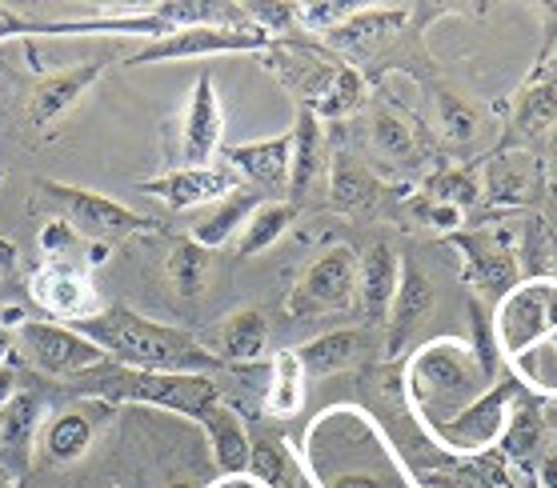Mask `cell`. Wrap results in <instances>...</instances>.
<instances>
[{
  "label": "cell",
  "instance_id": "obj_1",
  "mask_svg": "<svg viewBox=\"0 0 557 488\" xmlns=\"http://www.w3.org/2000/svg\"><path fill=\"white\" fill-rule=\"evenodd\" d=\"M109 361L140 368V373H197L209 376L221 368V356L205 352L201 345L177 328L152 325L145 316L113 309V313H97L92 321L76 325Z\"/></svg>",
  "mask_w": 557,
  "mask_h": 488
},
{
  "label": "cell",
  "instance_id": "obj_2",
  "mask_svg": "<svg viewBox=\"0 0 557 488\" xmlns=\"http://www.w3.org/2000/svg\"><path fill=\"white\" fill-rule=\"evenodd\" d=\"M494 385L478 364V352L466 340L437 337L421 345L406 364V392L418 409L421 425L433 428L473 404L485 388Z\"/></svg>",
  "mask_w": 557,
  "mask_h": 488
},
{
  "label": "cell",
  "instance_id": "obj_3",
  "mask_svg": "<svg viewBox=\"0 0 557 488\" xmlns=\"http://www.w3.org/2000/svg\"><path fill=\"white\" fill-rule=\"evenodd\" d=\"M73 380H85V392L92 397H109V401H137V404H157L169 413L193 416L201 421L205 409L221 401V392L209 376L197 373H140V368H125L116 361L97 364L92 373H81Z\"/></svg>",
  "mask_w": 557,
  "mask_h": 488
},
{
  "label": "cell",
  "instance_id": "obj_4",
  "mask_svg": "<svg viewBox=\"0 0 557 488\" xmlns=\"http://www.w3.org/2000/svg\"><path fill=\"white\" fill-rule=\"evenodd\" d=\"M494 345L497 356H506L513 368L525 373V361L542 340H554L557 333V280L554 276H521L497 301L494 316Z\"/></svg>",
  "mask_w": 557,
  "mask_h": 488
},
{
  "label": "cell",
  "instance_id": "obj_5",
  "mask_svg": "<svg viewBox=\"0 0 557 488\" xmlns=\"http://www.w3.org/2000/svg\"><path fill=\"white\" fill-rule=\"evenodd\" d=\"M525 397V385H521L518 376H506V380H497L490 385L478 397L473 404H466L457 416L442 421V425L425 428L433 437V445H445V449L454 452V456H469V452H485L494 449L502 433H506V421H509V409Z\"/></svg>",
  "mask_w": 557,
  "mask_h": 488
},
{
  "label": "cell",
  "instance_id": "obj_6",
  "mask_svg": "<svg viewBox=\"0 0 557 488\" xmlns=\"http://www.w3.org/2000/svg\"><path fill=\"white\" fill-rule=\"evenodd\" d=\"M40 192L49 197L57 209H61V221L73 233L89 240H121V237H137V233H152L149 216L128 213L125 204H116L113 197H101V192H89V188L61 185V180H40Z\"/></svg>",
  "mask_w": 557,
  "mask_h": 488
},
{
  "label": "cell",
  "instance_id": "obj_7",
  "mask_svg": "<svg viewBox=\"0 0 557 488\" xmlns=\"http://www.w3.org/2000/svg\"><path fill=\"white\" fill-rule=\"evenodd\" d=\"M357 304V252L333 245L301 273L297 288L289 292V313L301 321L330 313H349Z\"/></svg>",
  "mask_w": 557,
  "mask_h": 488
},
{
  "label": "cell",
  "instance_id": "obj_8",
  "mask_svg": "<svg viewBox=\"0 0 557 488\" xmlns=\"http://www.w3.org/2000/svg\"><path fill=\"white\" fill-rule=\"evenodd\" d=\"M269 45L273 40L257 25H193L161 40H149L128 64L193 61V57H216V52H265Z\"/></svg>",
  "mask_w": 557,
  "mask_h": 488
},
{
  "label": "cell",
  "instance_id": "obj_9",
  "mask_svg": "<svg viewBox=\"0 0 557 488\" xmlns=\"http://www.w3.org/2000/svg\"><path fill=\"white\" fill-rule=\"evenodd\" d=\"M21 345H25L28 361L49 376H81L92 373L104 356L81 328L73 325H45V321H25L21 325Z\"/></svg>",
  "mask_w": 557,
  "mask_h": 488
},
{
  "label": "cell",
  "instance_id": "obj_10",
  "mask_svg": "<svg viewBox=\"0 0 557 488\" xmlns=\"http://www.w3.org/2000/svg\"><path fill=\"white\" fill-rule=\"evenodd\" d=\"M33 301L52 316H64L69 325H85L101 313V292L92 288L89 273L73 261H40V268L28 280Z\"/></svg>",
  "mask_w": 557,
  "mask_h": 488
},
{
  "label": "cell",
  "instance_id": "obj_11",
  "mask_svg": "<svg viewBox=\"0 0 557 488\" xmlns=\"http://www.w3.org/2000/svg\"><path fill=\"white\" fill-rule=\"evenodd\" d=\"M437 304V288H433L430 273L413 261H401V280H397V297L385 316V352L401 356V352L421 337L425 321L433 316Z\"/></svg>",
  "mask_w": 557,
  "mask_h": 488
},
{
  "label": "cell",
  "instance_id": "obj_12",
  "mask_svg": "<svg viewBox=\"0 0 557 488\" xmlns=\"http://www.w3.org/2000/svg\"><path fill=\"white\" fill-rule=\"evenodd\" d=\"M221 137H225V116H221L213 76L201 73V80L193 85L185 121H181V161H185V168H213Z\"/></svg>",
  "mask_w": 557,
  "mask_h": 488
},
{
  "label": "cell",
  "instance_id": "obj_13",
  "mask_svg": "<svg viewBox=\"0 0 557 488\" xmlns=\"http://www.w3.org/2000/svg\"><path fill=\"white\" fill-rule=\"evenodd\" d=\"M457 249L466 256V280L485 297H506L509 288L521 280V264L518 252L509 249L502 237H490V233H457Z\"/></svg>",
  "mask_w": 557,
  "mask_h": 488
},
{
  "label": "cell",
  "instance_id": "obj_14",
  "mask_svg": "<svg viewBox=\"0 0 557 488\" xmlns=\"http://www.w3.org/2000/svg\"><path fill=\"white\" fill-rule=\"evenodd\" d=\"M397 280H401V256L389 245H369L357 256V309L366 316V328L385 325L397 297Z\"/></svg>",
  "mask_w": 557,
  "mask_h": 488
},
{
  "label": "cell",
  "instance_id": "obj_15",
  "mask_svg": "<svg viewBox=\"0 0 557 488\" xmlns=\"http://www.w3.org/2000/svg\"><path fill=\"white\" fill-rule=\"evenodd\" d=\"M101 73H104V61H89V64H76V68H64V73L49 76V80H40L33 88V97H28V125L37 128V133L57 128V121L89 92L92 80H101Z\"/></svg>",
  "mask_w": 557,
  "mask_h": 488
},
{
  "label": "cell",
  "instance_id": "obj_16",
  "mask_svg": "<svg viewBox=\"0 0 557 488\" xmlns=\"http://www.w3.org/2000/svg\"><path fill=\"white\" fill-rule=\"evenodd\" d=\"M233 188H237V176L228 168H177L157 180H145L140 192L165 201L169 209H197L209 201H225Z\"/></svg>",
  "mask_w": 557,
  "mask_h": 488
},
{
  "label": "cell",
  "instance_id": "obj_17",
  "mask_svg": "<svg viewBox=\"0 0 557 488\" xmlns=\"http://www.w3.org/2000/svg\"><path fill=\"white\" fill-rule=\"evenodd\" d=\"M542 192V164L530 152H497L485 164L482 197L502 209H521Z\"/></svg>",
  "mask_w": 557,
  "mask_h": 488
},
{
  "label": "cell",
  "instance_id": "obj_18",
  "mask_svg": "<svg viewBox=\"0 0 557 488\" xmlns=\"http://www.w3.org/2000/svg\"><path fill=\"white\" fill-rule=\"evenodd\" d=\"M289 157H293V133H281L273 140H253V145H233L225 149V161L233 173H242L249 188L269 192V188L289 185Z\"/></svg>",
  "mask_w": 557,
  "mask_h": 488
},
{
  "label": "cell",
  "instance_id": "obj_19",
  "mask_svg": "<svg viewBox=\"0 0 557 488\" xmlns=\"http://www.w3.org/2000/svg\"><path fill=\"white\" fill-rule=\"evenodd\" d=\"M201 428H205V437H209V445H213L216 468H221L225 476H245L253 437H249L245 421L237 416V409L225 401H213L209 409H205Z\"/></svg>",
  "mask_w": 557,
  "mask_h": 488
},
{
  "label": "cell",
  "instance_id": "obj_20",
  "mask_svg": "<svg viewBox=\"0 0 557 488\" xmlns=\"http://www.w3.org/2000/svg\"><path fill=\"white\" fill-rule=\"evenodd\" d=\"M265 64L281 76V85L293 88V92H301L305 101H309L305 109H313V104L325 97V88H330L333 73H337V64L317 61L313 52L289 49V45H277V40L265 49Z\"/></svg>",
  "mask_w": 557,
  "mask_h": 488
},
{
  "label": "cell",
  "instance_id": "obj_21",
  "mask_svg": "<svg viewBox=\"0 0 557 488\" xmlns=\"http://www.w3.org/2000/svg\"><path fill=\"white\" fill-rule=\"evenodd\" d=\"M369 349V328H333L325 337H313L297 349L305 376H333L354 368Z\"/></svg>",
  "mask_w": 557,
  "mask_h": 488
},
{
  "label": "cell",
  "instance_id": "obj_22",
  "mask_svg": "<svg viewBox=\"0 0 557 488\" xmlns=\"http://www.w3.org/2000/svg\"><path fill=\"white\" fill-rule=\"evenodd\" d=\"M518 133L525 137H545L557 125V57L537 64V73L530 76V85L521 92L518 116H513Z\"/></svg>",
  "mask_w": 557,
  "mask_h": 488
},
{
  "label": "cell",
  "instance_id": "obj_23",
  "mask_svg": "<svg viewBox=\"0 0 557 488\" xmlns=\"http://www.w3.org/2000/svg\"><path fill=\"white\" fill-rule=\"evenodd\" d=\"M261 204H265V201H261V192H257V188L237 185L225 201L216 204V213L209 216V221H201V225L193 228V240H197L201 249H209V252L225 249L233 237H242V228L249 225V216H253Z\"/></svg>",
  "mask_w": 557,
  "mask_h": 488
},
{
  "label": "cell",
  "instance_id": "obj_24",
  "mask_svg": "<svg viewBox=\"0 0 557 488\" xmlns=\"http://www.w3.org/2000/svg\"><path fill=\"white\" fill-rule=\"evenodd\" d=\"M325 176V133L309 109H301L293 125V157H289V188L293 197H305Z\"/></svg>",
  "mask_w": 557,
  "mask_h": 488
},
{
  "label": "cell",
  "instance_id": "obj_25",
  "mask_svg": "<svg viewBox=\"0 0 557 488\" xmlns=\"http://www.w3.org/2000/svg\"><path fill=\"white\" fill-rule=\"evenodd\" d=\"M269 352V321L261 309H242L221 328V364H253Z\"/></svg>",
  "mask_w": 557,
  "mask_h": 488
},
{
  "label": "cell",
  "instance_id": "obj_26",
  "mask_svg": "<svg viewBox=\"0 0 557 488\" xmlns=\"http://www.w3.org/2000/svg\"><path fill=\"white\" fill-rule=\"evenodd\" d=\"M245 476L257 480L261 488H297L301 485V468H297L293 452L285 449L277 437H253Z\"/></svg>",
  "mask_w": 557,
  "mask_h": 488
},
{
  "label": "cell",
  "instance_id": "obj_27",
  "mask_svg": "<svg viewBox=\"0 0 557 488\" xmlns=\"http://www.w3.org/2000/svg\"><path fill=\"white\" fill-rule=\"evenodd\" d=\"M545 425H549V416H545L542 409H537V401L525 392V397L509 409L506 433H502V440H497L502 456H506V461H525V456H533L545 437Z\"/></svg>",
  "mask_w": 557,
  "mask_h": 488
},
{
  "label": "cell",
  "instance_id": "obj_28",
  "mask_svg": "<svg viewBox=\"0 0 557 488\" xmlns=\"http://www.w3.org/2000/svg\"><path fill=\"white\" fill-rule=\"evenodd\" d=\"M40 425V401L33 392H16L13 401L0 409V464L4 456H25Z\"/></svg>",
  "mask_w": 557,
  "mask_h": 488
},
{
  "label": "cell",
  "instance_id": "obj_29",
  "mask_svg": "<svg viewBox=\"0 0 557 488\" xmlns=\"http://www.w3.org/2000/svg\"><path fill=\"white\" fill-rule=\"evenodd\" d=\"M305 385H309V376H305L297 352H277L273 356V380L265 388V409L273 416H297L305 404Z\"/></svg>",
  "mask_w": 557,
  "mask_h": 488
},
{
  "label": "cell",
  "instance_id": "obj_30",
  "mask_svg": "<svg viewBox=\"0 0 557 488\" xmlns=\"http://www.w3.org/2000/svg\"><path fill=\"white\" fill-rule=\"evenodd\" d=\"M297 221V204L293 201H265L249 216V225L242 228V256H257V252L273 249L289 225Z\"/></svg>",
  "mask_w": 557,
  "mask_h": 488
},
{
  "label": "cell",
  "instance_id": "obj_31",
  "mask_svg": "<svg viewBox=\"0 0 557 488\" xmlns=\"http://www.w3.org/2000/svg\"><path fill=\"white\" fill-rule=\"evenodd\" d=\"M209 268H213V252L201 249L197 240H181V245H173V252H169L165 261V273L169 280H173V288H177V297H201L205 292V280H209Z\"/></svg>",
  "mask_w": 557,
  "mask_h": 488
},
{
  "label": "cell",
  "instance_id": "obj_32",
  "mask_svg": "<svg viewBox=\"0 0 557 488\" xmlns=\"http://www.w3.org/2000/svg\"><path fill=\"white\" fill-rule=\"evenodd\" d=\"M92 433H97V428H92V421L85 413H64V416H57L49 425V433H45V449H49L52 461H61V464L81 461L92 445Z\"/></svg>",
  "mask_w": 557,
  "mask_h": 488
},
{
  "label": "cell",
  "instance_id": "obj_33",
  "mask_svg": "<svg viewBox=\"0 0 557 488\" xmlns=\"http://www.w3.org/2000/svg\"><path fill=\"white\" fill-rule=\"evenodd\" d=\"M361 97H366V76L357 73V68H349V64H337V73H333L325 97H321L309 113H313L317 121H342V116H349L357 104H361Z\"/></svg>",
  "mask_w": 557,
  "mask_h": 488
},
{
  "label": "cell",
  "instance_id": "obj_34",
  "mask_svg": "<svg viewBox=\"0 0 557 488\" xmlns=\"http://www.w3.org/2000/svg\"><path fill=\"white\" fill-rule=\"evenodd\" d=\"M406 16H409L406 4H401V9H357V13L333 33V40H337V45H369V40L393 33Z\"/></svg>",
  "mask_w": 557,
  "mask_h": 488
},
{
  "label": "cell",
  "instance_id": "obj_35",
  "mask_svg": "<svg viewBox=\"0 0 557 488\" xmlns=\"http://www.w3.org/2000/svg\"><path fill=\"white\" fill-rule=\"evenodd\" d=\"M437 128L449 145H469V140L482 133V113L466 101V97H454V92H442L437 97Z\"/></svg>",
  "mask_w": 557,
  "mask_h": 488
},
{
  "label": "cell",
  "instance_id": "obj_36",
  "mask_svg": "<svg viewBox=\"0 0 557 488\" xmlns=\"http://www.w3.org/2000/svg\"><path fill=\"white\" fill-rule=\"evenodd\" d=\"M330 197L342 209H366L373 201V180H369L357 164L349 161H333L330 168Z\"/></svg>",
  "mask_w": 557,
  "mask_h": 488
},
{
  "label": "cell",
  "instance_id": "obj_37",
  "mask_svg": "<svg viewBox=\"0 0 557 488\" xmlns=\"http://www.w3.org/2000/svg\"><path fill=\"white\" fill-rule=\"evenodd\" d=\"M373 149L381 157H393V161H409L413 149H418V140H413V133H409V125L401 116L377 113L373 116Z\"/></svg>",
  "mask_w": 557,
  "mask_h": 488
},
{
  "label": "cell",
  "instance_id": "obj_38",
  "mask_svg": "<svg viewBox=\"0 0 557 488\" xmlns=\"http://www.w3.org/2000/svg\"><path fill=\"white\" fill-rule=\"evenodd\" d=\"M433 197H437L442 204H454V209L466 213L469 204L482 201V185H478L473 173H466V168H449V173H442L437 180H433Z\"/></svg>",
  "mask_w": 557,
  "mask_h": 488
},
{
  "label": "cell",
  "instance_id": "obj_39",
  "mask_svg": "<svg viewBox=\"0 0 557 488\" xmlns=\"http://www.w3.org/2000/svg\"><path fill=\"white\" fill-rule=\"evenodd\" d=\"M357 13V4H297V21L313 33H337V28Z\"/></svg>",
  "mask_w": 557,
  "mask_h": 488
},
{
  "label": "cell",
  "instance_id": "obj_40",
  "mask_svg": "<svg viewBox=\"0 0 557 488\" xmlns=\"http://www.w3.org/2000/svg\"><path fill=\"white\" fill-rule=\"evenodd\" d=\"M409 476H381V473H337L321 480V488H409Z\"/></svg>",
  "mask_w": 557,
  "mask_h": 488
},
{
  "label": "cell",
  "instance_id": "obj_41",
  "mask_svg": "<svg viewBox=\"0 0 557 488\" xmlns=\"http://www.w3.org/2000/svg\"><path fill=\"white\" fill-rule=\"evenodd\" d=\"M40 252H45V261H69V252H73V228L64 225V221H49L45 233H40Z\"/></svg>",
  "mask_w": 557,
  "mask_h": 488
},
{
  "label": "cell",
  "instance_id": "obj_42",
  "mask_svg": "<svg viewBox=\"0 0 557 488\" xmlns=\"http://www.w3.org/2000/svg\"><path fill=\"white\" fill-rule=\"evenodd\" d=\"M430 225L437 228V233H449V237H454L457 233V225H461V209H454V204H433L430 209Z\"/></svg>",
  "mask_w": 557,
  "mask_h": 488
},
{
  "label": "cell",
  "instance_id": "obj_43",
  "mask_svg": "<svg viewBox=\"0 0 557 488\" xmlns=\"http://www.w3.org/2000/svg\"><path fill=\"white\" fill-rule=\"evenodd\" d=\"M37 28L25 25V21H16V16L0 13V40H13V37H33Z\"/></svg>",
  "mask_w": 557,
  "mask_h": 488
},
{
  "label": "cell",
  "instance_id": "obj_44",
  "mask_svg": "<svg viewBox=\"0 0 557 488\" xmlns=\"http://www.w3.org/2000/svg\"><path fill=\"white\" fill-rule=\"evenodd\" d=\"M537 488H557V452H545L537 461Z\"/></svg>",
  "mask_w": 557,
  "mask_h": 488
},
{
  "label": "cell",
  "instance_id": "obj_45",
  "mask_svg": "<svg viewBox=\"0 0 557 488\" xmlns=\"http://www.w3.org/2000/svg\"><path fill=\"white\" fill-rule=\"evenodd\" d=\"M13 397H16V376H13V368L0 364V409L13 401Z\"/></svg>",
  "mask_w": 557,
  "mask_h": 488
},
{
  "label": "cell",
  "instance_id": "obj_46",
  "mask_svg": "<svg viewBox=\"0 0 557 488\" xmlns=\"http://www.w3.org/2000/svg\"><path fill=\"white\" fill-rule=\"evenodd\" d=\"M545 249H549V276L557 280V228H549V240H545Z\"/></svg>",
  "mask_w": 557,
  "mask_h": 488
},
{
  "label": "cell",
  "instance_id": "obj_47",
  "mask_svg": "<svg viewBox=\"0 0 557 488\" xmlns=\"http://www.w3.org/2000/svg\"><path fill=\"white\" fill-rule=\"evenodd\" d=\"M13 264H16V249L0 240V268H13Z\"/></svg>",
  "mask_w": 557,
  "mask_h": 488
},
{
  "label": "cell",
  "instance_id": "obj_48",
  "mask_svg": "<svg viewBox=\"0 0 557 488\" xmlns=\"http://www.w3.org/2000/svg\"><path fill=\"white\" fill-rule=\"evenodd\" d=\"M0 488H16V476L9 468H0Z\"/></svg>",
  "mask_w": 557,
  "mask_h": 488
},
{
  "label": "cell",
  "instance_id": "obj_49",
  "mask_svg": "<svg viewBox=\"0 0 557 488\" xmlns=\"http://www.w3.org/2000/svg\"><path fill=\"white\" fill-rule=\"evenodd\" d=\"M4 352H9V328L0 325V364H4Z\"/></svg>",
  "mask_w": 557,
  "mask_h": 488
},
{
  "label": "cell",
  "instance_id": "obj_50",
  "mask_svg": "<svg viewBox=\"0 0 557 488\" xmlns=\"http://www.w3.org/2000/svg\"><path fill=\"white\" fill-rule=\"evenodd\" d=\"M409 488H437V485H409Z\"/></svg>",
  "mask_w": 557,
  "mask_h": 488
},
{
  "label": "cell",
  "instance_id": "obj_51",
  "mask_svg": "<svg viewBox=\"0 0 557 488\" xmlns=\"http://www.w3.org/2000/svg\"><path fill=\"white\" fill-rule=\"evenodd\" d=\"M554 433H557V409H554Z\"/></svg>",
  "mask_w": 557,
  "mask_h": 488
},
{
  "label": "cell",
  "instance_id": "obj_52",
  "mask_svg": "<svg viewBox=\"0 0 557 488\" xmlns=\"http://www.w3.org/2000/svg\"><path fill=\"white\" fill-rule=\"evenodd\" d=\"M173 488H193V485H173Z\"/></svg>",
  "mask_w": 557,
  "mask_h": 488
},
{
  "label": "cell",
  "instance_id": "obj_53",
  "mask_svg": "<svg viewBox=\"0 0 557 488\" xmlns=\"http://www.w3.org/2000/svg\"><path fill=\"white\" fill-rule=\"evenodd\" d=\"M554 349H557V333H554Z\"/></svg>",
  "mask_w": 557,
  "mask_h": 488
}]
</instances>
